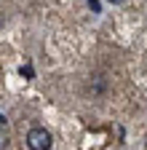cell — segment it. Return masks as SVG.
<instances>
[{"label": "cell", "mask_w": 147, "mask_h": 150, "mask_svg": "<svg viewBox=\"0 0 147 150\" xmlns=\"http://www.w3.org/2000/svg\"><path fill=\"white\" fill-rule=\"evenodd\" d=\"M27 147H30V150H48V147H51V134H48L46 129H40V126L30 129V134H27Z\"/></svg>", "instance_id": "obj_1"}, {"label": "cell", "mask_w": 147, "mask_h": 150, "mask_svg": "<svg viewBox=\"0 0 147 150\" xmlns=\"http://www.w3.org/2000/svg\"><path fill=\"white\" fill-rule=\"evenodd\" d=\"M6 145H8V137L3 134V131H0V147H6Z\"/></svg>", "instance_id": "obj_2"}, {"label": "cell", "mask_w": 147, "mask_h": 150, "mask_svg": "<svg viewBox=\"0 0 147 150\" xmlns=\"http://www.w3.org/2000/svg\"><path fill=\"white\" fill-rule=\"evenodd\" d=\"M88 6L94 8V11H99V3H96V0H88Z\"/></svg>", "instance_id": "obj_3"}, {"label": "cell", "mask_w": 147, "mask_h": 150, "mask_svg": "<svg viewBox=\"0 0 147 150\" xmlns=\"http://www.w3.org/2000/svg\"><path fill=\"white\" fill-rule=\"evenodd\" d=\"M107 3H113V6H120V3H126V0H107Z\"/></svg>", "instance_id": "obj_4"}]
</instances>
